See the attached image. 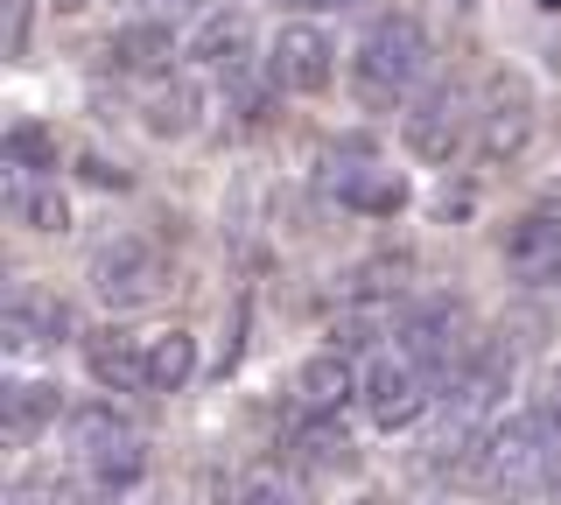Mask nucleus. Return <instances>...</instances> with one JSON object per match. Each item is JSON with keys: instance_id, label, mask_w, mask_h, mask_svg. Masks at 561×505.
<instances>
[{"instance_id": "obj_1", "label": "nucleus", "mask_w": 561, "mask_h": 505, "mask_svg": "<svg viewBox=\"0 0 561 505\" xmlns=\"http://www.w3.org/2000/svg\"><path fill=\"white\" fill-rule=\"evenodd\" d=\"M428 71V36H421L414 14H379L358 36V57H351V92L365 106H400V99L421 84Z\"/></svg>"}, {"instance_id": "obj_2", "label": "nucleus", "mask_w": 561, "mask_h": 505, "mask_svg": "<svg viewBox=\"0 0 561 505\" xmlns=\"http://www.w3.org/2000/svg\"><path fill=\"white\" fill-rule=\"evenodd\" d=\"M554 478V435L540 428V414H505L470 457V484L491 498H526Z\"/></svg>"}, {"instance_id": "obj_3", "label": "nucleus", "mask_w": 561, "mask_h": 505, "mask_svg": "<svg viewBox=\"0 0 561 505\" xmlns=\"http://www.w3.org/2000/svg\"><path fill=\"white\" fill-rule=\"evenodd\" d=\"M470 317H463V302L456 295H421V302H400V317H393V352L400 358H414L421 372H456V365L470 358Z\"/></svg>"}, {"instance_id": "obj_4", "label": "nucleus", "mask_w": 561, "mask_h": 505, "mask_svg": "<svg viewBox=\"0 0 561 505\" xmlns=\"http://www.w3.org/2000/svg\"><path fill=\"white\" fill-rule=\"evenodd\" d=\"M505 274H513L519 288H554L561 282V190H540V197L505 225Z\"/></svg>"}, {"instance_id": "obj_5", "label": "nucleus", "mask_w": 561, "mask_h": 505, "mask_svg": "<svg viewBox=\"0 0 561 505\" xmlns=\"http://www.w3.org/2000/svg\"><path fill=\"white\" fill-rule=\"evenodd\" d=\"M470 134H478V113H470L463 84H428L408 106V119H400V141H408L414 162H449Z\"/></svg>"}, {"instance_id": "obj_6", "label": "nucleus", "mask_w": 561, "mask_h": 505, "mask_svg": "<svg viewBox=\"0 0 561 505\" xmlns=\"http://www.w3.org/2000/svg\"><path fill=\"white\" fill-rule=\"evenodd\" d=\"M358 393H365V414H373V428L386 435H400V428H414L421 414H428V372H421L414 358H400L393 344L358 372Z\"/></svg>"}, {"instance_id": "obj_7", "label": "nucleus", "mask_w": 561, "mask_h": 505, "mask_svg": "<svg viewBox=\"0 0 561 505\" xmlns=\"http://www.w3.org/2000/svg\"><path fill=\"white\" fill-rule=\"evenodd\" d=\"M330 71H337V49H330V36L316 22H280L274 28V49H267V78L274 92H295V99H316L330 92Z\"/></svg>"}, {"instance_id": "obj_8", "label": "nucleus", "mask_w": 561, "mask_h": 505, "mask_svg": "<svg viewBox=\"0 0 561 505\" xmlns=\"http://www.w3.org/2000/svg\"><path fill=\"white\" fill-rule=\"evenodd\" d=\"M323 190L344 204V211H365V218H386V211H400V204H408V183H400V169H386L379 154L358 148V141H351L344 154H330Z\"/></svg>"}, {"instance_id": "obj_9", "label": "nucleus", "mask_w": 561, "mask_h": 505, "mask_svg": "<svg viewBox=\"0 0 561 505\" xmlns=\"http://www.w3.org/2000/svg\"><path fill=\"white\" fill-rule=\"evenodd\" d=\"M92 288H99L113 309H134V302H148V295L162 288V253H154L140 232H119V239H105V246L92 253Z\"/></svg>"}, {"instance_id": "obj_10", "label": "nucleus", "mask_w": 561, "mask_h": 505, "mask_svg": "<svg viewBox=\"0 0 561 505\" xmlns=\"http://www.w3.org/2000/svg\"><path fill=\"white\" fill-rule=\"evenodd\" d=\"M0 323H8V344L14 352H28V344H64L78 317H70V302L57 288H35V282H14L8 288V309H0Z\"/></svg>"}, {"instance_id": "obj_11", "label": "nucleus", "mask_w": 561, "mask_h": 505, "mask_svg": "<svg viewBox=\"0 0 561 505\" xmlns=\"http://www.w3.org/2000/svg\"><path fill=\"white\" fill-rule=\"evenodd\" d=\"M478 141L491 162H513L534 141V92H526V78H491V99L478 113Z\"/></svg>"}, {"instance_id": "obj_12", "label": "nucleus", "mask_w": 561, "mask_h": 505, "mask_svg": "<svg viewBox=\"0 0 561 505\" xmlns=\"http://www.w3.org/2000/svg\"><path fill=\"white\" fill-rule=\"evenodd\" d=\"M408 282H414V260L408 253H365L358 267H344L337 274V302L344 309H393L400 295H408Z\"/></svg>"}, {"instance_id": "obj_13", "label": "nucleus", "mask_w": 561, "mask_h": 505, "mask_svg": "<svg viewBox=\"0 0 561 505\" xmlns=\"http://www.w3.org/2000/svg\"><path fill=\"white\" fill-rule=\"evenodd\" d=\"M351 387H358V372H351V352H316V358L295 365L288 400H295L302 414H344Z\"/></svg>"}, {"instance_id": "obj_14", "label": "nucleus", "mask_w": 561, "mask_h": 505, "mask_svg": "<svg viewBox=\"0 0 561 505\" xmlns=\"http://www.w3.org/2000/svg\"><path fill=\"white\" fill-rule=\"evenodd\" d=\"M84 365H92L99 387H148V344L134 330H92L84 337Z\"/></svg>"}, {"instance_id": "obj_15", "label": "nucleus", "mask_w": 561, "mask_h": 505, "mask_svg": "<svg viewBox=\"0 0 561 505\" xmlns=\"http://www.w3.org/2000/svg\"><path fill=\"white\" fill-rule=\"evenodd\" d=\"M64 414V393L49 379H8L0 387V422H8V443H35L49 422Z\"/></svg>"}, {"instance_id": "obj_16", "label": "nucleus", "mask_w": 561, "mask_h": 505, "mask_svg": "<svg viewBox=\"0 0 561 505\" xmlns=\"http://www.w3.org/2000/svg\"><path fill=\"white\" fill-rule=\"evenodd\" d=\"M245 49H253V22L225 8V14H204V28L183 43V57L197 64V71H239Z\"/></svg>"}, {"instance_id": "obj_17", "label": "nucleus", "mask_w": 561, "mask_h": 505, "mask_svg": "<svg viewBox=\"0 0 561 505\" xmlns=\"http://www.w3.org/2000/svg\"><path fill=\"white\" fill-rule=\"evenodd\" d=\"M113 57L127 64V71H140V78H162L169 57H175V28L154 22V14H140V22H127V28L113 36Z\"/></svg>"}, {"instance_id": "obj_18", "label": "nucleus", "mask_w": 561, "mask_h": 505, "mask_svg": "<svg viewBox=\"0 0 561 505\" xmlns=\"http://www.w3.org/2000/svg\"><path fill=\"white\" fill-rule=\"evenodd\" d=\"M190 379H197V337H190V330L148 337V387L154 393H183Z\"/></svg>"}, {"instance_id": "obj_19", "label": "nucleus", "mask_w": 561, "mask_h": 505, "mask_svg": "<svg viewBox=\"0 0 561 505\" xmlns=\"http://www.w3.org/2000/svg\"><path fill=\"white\" fill-rule=\"evenodd\" d=\"M134 422L119 408H78L70 414V449H78V463H92V457H105V449H119V443H134Z\"/></svg>"}, {"instance_id": "obj_20", "label": "nucleus", "mask_w": 561, "mask_h": 505, "mask_svg": "<svg viewBox=\"0 0 561 505\" xmlns=\"http://www.w3.org/2000/svg\"><path fill=\"white\" fill-rule=\"evenodd\" d=\"M84 478H92V492L99 498H119V492H134L140 478H148V443H119V449H105V457H92L84 463Z\"/></svg>"}, {"instance_id": "obj_21", "label": "nucleus", "mask_w": 561, "mask_h": 505, "mask_svg": "<svg viewBox=\"0 0 561 505\" xmlns=\"http://www.w3.org/2000/svg\"><path fill=\"white\" fill-rule=\"evenodd\" d=\"M8 204H14V218L35 225V232H64V225H70V211H64L57 190L35 183V176H22V169H8Z\"/></svg>"}, {"instance_id": "obj_22", "label": "nucleus", "mask_w": 561, "mask_h": 505, "mask_svg": "<svg viewBox=\"0 0 561 505\" xmlns=\"http://www.w3.org/2000/svg\"><path fill=\"white\" fill-rule=\"evenodd\" d=\"M232 505H309V484L295 478V470L267 463V470H245V478H239V498Z\"/></svg>"}, {"instance_id": "obj_23", "label": "nucleus", "mask_w": 561, "mask_h": 505, "mask_svg": "<svg viewBox=\"0 0 561 505\" xmlns=\"http://www.w3.org/2000/svg\"><path fill=\"white\" fill-rule=\"evenodd\" d=\"M8 169H22V176L57 169V134H49L43 119H14L8 127Z\"/></svg>"}, {"instance_id": "obj_24", "label": "nucleus", "mask_w": 561, "mask_h": 505, "mask_svg": "<svg viewBox=\"0 0 561 505\" xmlns=\"http://www.w3.org/2000/svg\"><path fill=\"white\" fill-rule=\"evenodd\" d=\"M295 449L316 457V463H351V435H344L337 414H316V422H302V428H295Z\"/></svg>"}, {"instance_id": "obj_25", "label": "nucleus", "mask_w": 561, "mask_h": 505, "mask_svg": "<svg viewBox=\"0 0 561 505\" xmlns=\"http://www.w3.org/2000/svg\"><path fill=\"white\" fill-rule=\"evenodd\" d=\"M534 414H540L548 435H561V365H548V379H540V393H534Z\"/></svg>"}, {"instance_id": "obj_26", "label": "nucleus", "mask_w": 561, "mask_h": 505, "mask_svg": "<svg viewBox=\"0 0 561 505\" xmlns=\"http://www.w3.org/2000/svg\"><path fill=\"white\" fill-rule=\"evenodd\" d=\"M197 8H204V0H148V14H154V22H169V28H175V22H190Z\"/></svg>"}, {"instance_id": "obj_27", "label": "nucleus", "mask_w": 561, "mask_h": 505, "mask_svg": "<svg viewBox=\"0 0 561 505\" xmlns=\"http://www.w3.org/2000/svg\"><path fill=\"white\" fill-rule=\"evenodd\" d=\"M295 14H323V8H351V0H288Z\"/></svg>"}, {"instance_id": "obj_28", "label": "nucleus", "mask_w": 561, "mask_h": 505, "mask_svg": "<svg viewBox=\"0 0 561 505\" xmlns=\"http://www.w3.org/2000/svg\"><path fill=\"white\" fill-rule=\"evenodd\" d=\"M78 505H113V498H78Z\"/></svg>"}, {"instance_id": "obj_29", "label": "nucleus", "mask_w": 561, "mask_h": 505, "mask_svg": "<svg viewBox=\"0 0 561 505\" xmlns=\"http://www.w3.org/2000/svg\"><path fill=\"white\" fill-rule=\"evenodd\" d=\"M554 498H561V484H554Z\"/></svg>"}]
</instances>
